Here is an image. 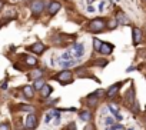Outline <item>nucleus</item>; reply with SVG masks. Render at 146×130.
I'll list each match as a JSON object with an SVG mask.
<instances>
[{"label":"nucleus","instance_id":"obj_18","mask_svg":"<svg viewBox=\"0 0 146 130\" xmlns=\"http://www.w3.org/2000/svg\"><path fill=\"white\" fill-rule=\"evenodd\" d=\"M16 17H17L16 10H15V9H9V10L6 12V15H5V23H9L10 20H15Z\"/></svg>","mask_w":146,"mask_h":130},{"label":"nucleus","instance_id":"obj_29","mask_svg":"<svg viewBox=\"0 0 146 130\" xmlns=\"http://www.w3.org/2000/svg\"><path fill=\"white\" fill-rule=\"evenodd\" d=\"M105 124H106V126H112V124H115V117L108 116V117L105 119Z\"/></svg>","mask_w":146,"mask_h":130},{"label":"nucleus","instance_id":"obj_34","mask_svg":"<svg viewBox=\"0 0 146 130\" xmlns=\"http://www.w3.org/2000/svg\"><path fill=\"white\" fill-rule=\"evenodd\" d=\"M85 130H95V126H90V124H89V126H86Z\"/></svg>","mask_w":146,"mask_h":130},{"label":"nucleus","instance_id":"obj_3","mask_svg":"<svg viewBox=\"0 0 146 130\" xmlns=\"http://www.w3.org/2000/svg\"><path fill=\"white\" fill-rule=\"evenodd\" d=\"M56 79H57L62 84H67V83H72V82H73V73H72L70 70L64 69V70H62V72H59V73L56 75Z\"/></svg>","mask_w":146,"mask_h":130},{"label":"nucleus","instance_id":"obj_6","mask_svg":"<svg viewBox=\"0 0 146 130\" xmlns=\"http://www.w3.org/2000/svg\"><path fill=\"white\" fill-rule=\"evenodd\" d=\"M36 127H37V116H36V113L30 112L26 117V129L27 130H35Z\"/></svg>","mask_w":146,"mask_h":130},{"label":"nucleus","instance_id":"obj_25","mask_svg":"<svg viewBox=\"0 0 146 130\" xmlns=\"http://www.w3.org/2000/svg\"><path fill=\"white\" fill-rule=\"evenodd\" d=\"M92 64H93V66H99V67H105L106 64H108V60H106V59H102V60H96V61H93Z\"/></svg>","mask_w":146,"mask_h":130},{"label":"nucleus","instance_id":"obj_17","mask_svg":"<svg viewBox=\"0 0 146 130\" xmlns=\"http://www.w3.org/2000/svg\"><path fill=\"white\" fill-rule=\"evenodd\" d=\"M52 92H53V87H52L50 84H44V86L40 89V94H42V97H44V99L50 97Z\"/></svg>","mask_w":146,"mask_h":130},{"label":"nucleus","instance_id":"obj_26","mask_svg":"<svg viewBox=\"0 0 146 130\" xmlns=\"http://www.w3.org/2000/svg\"><path fill=\"white\" fill-rule=\"evenodd\" d=\"M19 110H22V112H33V106H29V104H20V106H19Z\"/></svg>","mask_w":146,"mask_h":130},{"label":"nucleus","instance_id":"obj_14","mask_svg":"<svg viewBox=\"0 0 146 130\" xmlns=\"http://www.w3.org/2000/svg\"><path fill=\"white\" fill-rule=\"evenodd\" d=\"M99 102H100V97H99V96H93V94H88V96H86V103H88V106H90V107L98 106Z\"/></svg>","mask_w":146,"mask_h":130},{"label":"nucleus","instance_id":"obj_4","mask_svg":"<svg viewBox=\"0 0 146 130\" xmlns=\"http://www.w3.org/2000/svg\"><path fill=\"white\" fill-rule=\"evenodd\" d=\"M142 40H143V32H142V29L133 26L132 27V43H133V46L140 44Z\"/></svg>","mask_w":146,"mask_h":130},{"label":"nucleus","instance_id":"obj_9","mask_svg":"<svg viewBox=\"0 0 146 130\" xmlns=\"http://www.w3.org/2000/svg\"><path fill=\"white\" fill-rule=\"evenodd\" d=\"M60 9H62V3L57 2V0H50L49 5H47V13H49V16H54Z\"/></svg>","mask_w":146,"mask_h":130},{"label":"nucleus","instance_id":"obj_12","mask_svg":"<svg viewBox=\"0 0 146 130\" xmlns=\"http://www.w3.org/2000/svg\"><path fill=\"white\" fill-rule=\"evenodd\" d=\"M113 49H115V46H113L112 43L103 42V43H102V47H100V50H99V53L103 54V56H109V54L113 53Z\"/></svg>","mask_w":146,"mask_h":130},{"label":"nucleus","instance_id":"obj_39","mask_svg":"<svg viewBox=\"0 0 146 130\" xmlns=\"http://www.w3.org/2000/svg\"><path fill=\"white\" fill-rule=\"evenodd\" d=\"M145 69H146V64H145Z\"/></svg>","mask_w":146,"mask_h":130},{"label":"nucleus","instance_id":"obj_35","mask_svg":"<svg viewBox=\"0 0 146 130\" xmlns=\"http://www.w3.org/2000/svg\"><path fill=\"white\" fill-rule=\"evenodd\" d=\"M133 70H135V67H133V66H130V67H127V69H126V72H127V73H129V72H133Z\"/></svg>","mask_w":146,"mask_h":130},{"label":"nucleus","instance_id":"obj_28","mask_svg":"<svg viewBox=\"0 0 146 130\" xmlns=\"http://www.w3.org/2000/svg\"><path fill=\"white\" fill-rule=\"evenodd\" d=\"M60 119H62V114H60V112L54 109V124H56V126L60 123Z\"/></svg>","mask_w":146,"mask_h":130},{"label":"nucleus","instance_id":"obj_40","mask_svg":"<svg viewBox=\"0 0 146 130\" xmlns=\"http://www.w3.org/2000/svg\"><path fill=\"white\" fill-rule=\"evenodd\" d=\"M143 2H146V0H143Z\"/></svg>","mask_w":146,"mask_h":130},{"label":"nucleus","instance_id":"obj_5","mask_svg":"<svg viewBox=\"0 0 146 130\" xmlns=\"http://www.w3.org/2000/svg\"><path fill=\"white\" fill-rule=\"evenodd\" d=\"M122 86H123V82H117V83H115V84L109 86V87H108V90L105 92V93H106V97H108V99H113V97H116Z\"/></svg>","mask_w":146,"mask_h":130},{"label":"nucleus","instance_id":"obj_2","mask_svg":"<svg viewBox=\"0 0 146 130\" xmlns=\"http://www.w3.org/2000/svg\"><path fill=\"white\" fill-rule=\"evenodd\" d=\"M44 7H46L44 0H32L30 3V10L35 16H40L44 12Z\"/></svg>","mask_w":146,"mask_h":130},{"label":"nucleus","instance_id":"obj_22","mask_svg":"<svg viewBox=\"0 0 146 130\" xmlns=\"http://www.w3.org/2000/svg\"><path fill=\"white\" fill-rule=\"evenodd\" d=\"M60 59H62V60H75V59H73V53H72V50H66V51L60 56Z\"/></svg>","mask_w":146,"mask_h":130},{"label":"nucleus","instance_id":"obj_36","mask_svg":"<svg viewBox=\"0 0 146 130\" xmlns=\"http://www.w3.org/2000/svg\"><path fill=\"white\" fill-rule=\"evenodd\" d=\"M6 87H7V83H6V82H5V83H3V84H2V87H0V89H2V90H5V89H6Z\"/></svg>","mask_w":146,"mask_h":130},{"label":"nucleus","instance_id":"obj_16","mask_svg":"<svg viewBox=\"0 0 146 130\" xmlns=\"http://www.w3.org/2000/svg\"><path fill=\"white\" fill-rule=\"evenodd\" d=\"M23 96L26 97V99H32L33 96H35V89H33V86H30V84H26V86H23Z\"/></svg>","mask_w":146,"mask_h":130},{"label":"nucleus","instance_id":"obj_23","mask_svg":"<svg viewBox=\"0 0 146 130\" xmlns=\"http://www.w3.org/2000/svg\"><path fill=\"white\" fill-rule=\"evenodd\" d=\"M116 26H119V24H117V22H116L115 19H112V20H109V22L106 23V29H108V30H113Z\"/></svg>","mask_w":146,"mask_h":130},{"label":"nucleus","instance_id":"obj_20","mask_svg":"<svg viewBox=\"0 0 146 130\" xmlns=\"http://www.w3.org/2000/svg\"><path fill=\"white\" fill-rule=\"evenodd\" d=\"M44 84H46V82H44V79L42 77V79H36V80L33 82V84H32V86H33V89H35V90H40Z\"/></svg>","mask_w":146,"mask_h":130},{"label":"nucleus","instance_id":"obj_7","mask_svg":"<svg viewBox=\"0 0 146 130\" xmlns=\"http://www.w3.org/2000/svg\"><path fill=\"white\" fill-rule=\"evenodd\" d=\"M27 50H29V51H32V53H35L36 56H40V54H43V53H44L46 46H44L42 42H36V43H33L32 46H29V47H27Z\"/></svg>","mask_w":146,"mask_h":130},{"label":"nucleus","instance_id":"obj_32","mask_svg":"<svg viewBox=\"0 0 146 130\" xmlns=\"http://www.w3.org/2000/svg\"><path fill=\"white\" fill-rule=\"evenodd\" d=\"M105 5H106V3H105L103 0H102V2H100V5H99V10H100V12H103V9H105Z\"/></svg>","mask_w":146,"mask_h":130},{"label":"nucleus","instance_id":"obj_30","mask_svg":"<svg viewBox=\"0 0 146 130\" xmlns=\"http://www.w3.org/2000/svg\"><path fill=\"white\" fill-rule=\"evenodd\" d=\"M0 130H10V123H7V121L0 123Z\"/></svg>","mask_w":146,"mask_h":130},{"label":"nucleus","instance_id":"obj_10","mask_svg":"<svg viewBox=\"0 0 146 130\" xmlns=\"http://www.w3.org/2000/svg\"><path fill=\"white\" fill-rule=\"evenodd\" d=\"M72 53L73 56H75V59H82L83 54H85V44L83 43H76V44H73L72 47Z\"/></svg>","mask_w":146,"mask_h":130},{"label":"nucleus","instance_id":"obj_37","mask_svg":"<svg viewBox=\"0 0 146 130\" xmlns=\"http://www.w3.org/2000/svg\"><path fill=\"white\" fill-rule=\"evenodd\" d=\"M86 2H88V6H90V5H93L95 0H86Z\"/></svg>","mask_w":146,"mask_h":130},{"label":"nucleus","instance_id":"obj_8","mask_svg":"<svg viewBox=\"0 0 146 130\" xmlns=\"http://www.w3.org/2000/svg\"><path fill=\"white\" fill-rule=\"evenodd\" d=\"M135 102H136V96H135V87H133V84H132V86L129 87V90L126 92V94H125V103H126V106L130 109Z\"/></svg>","mask_w":146,"mask_h":130},{"label":"nucleus","instance_id":"obj_13","mask_svg":"<svg viewBox=\"0 0 146 130\" xmlns=\"http://www.w3.org/2000/svg\"><path fill=\"white\" fill-rule=\"evenodd\" d=\"M20 59L27 64V66H36L37 64V59L35 57V56H27V54H22L20 56Z\"/></svg>","mask_w":146,"mask_h":130},{"label":"nucleus","instance_id":"obj_38","mask_svg":"<svg viewBox=\"0 0 146 130\" xmlns=\"http://www.w3.org/2000/svg\"><path fill=\"white\" fill-rule=\"evenodd\" d=\"M2 7H3V0H0V10H2Z\"/></svg>","mask_w":146,"mask_h":130},{"label":"nucleus","instance_id":"obj_24","mask_svg":"<svg viewBox=\"0 0 146 130\" xmlns=\"http://www.w3.org/2000/svg\"><path fill=\"white\" fill-rule=\"evenodd\" d=\"M108 109L110 110V113H112V116H113V117L119 114V109H117L116 106H113V103H110V104H108Z\"/></svg>","mask_w":146,"mask_h":130},{"label":"nucleus","instance_id":"obj_19","mask_svg":"<svg viewBox=\"0 0 146 130\" xmlns=\"http://www.w3.org/2000/svg\"><path fill=\"white\" fill-rule=\"evenodd\" d=\"M43 75H44V72H43V69H35V70H32L30 72V77L32 79H42L43 77Z\"/></svg>","mask_w":146,"mask_h":130},{"label":"nucleus","instance_id":"obj_1","mask_svg":"<svg viewBox=\"0 0 146 130\" xmlns=\"http://www.w3.org/2000/svg\"><path fill=\"white\" fill-rule=\"evenodd\" d=\"M106 23H108L106 19H103V17H95L89 23V32L90 33H95V34L102 33L103 30H106Z\"/></svg>","mask_w":146,"mask_h":130},{"label":"nucleus","instance_id":"obj_31","mask_svg":"<svg viewBox=\"0 0 146 130\" xmlns=\"http://www.w3.org/2000/svg\"><path fill=\"white\" fill-rule=\"evenodd\" d=\"M66 130H76V123H75V121H70V123L66 126Z\"/></svg>","mask_w":146,"mask_h":130},{"label":"nucleus","instance_id":"obj_21","mask_svg":"<svg viewBox=\"0 0 146 130\" xmlns=\"http://www.w3.org/2000/svg\"><path fill=\"white\" fill-rule=\"evenodd\" d=\"M92 43H93V50L96 51V53H99V50H100V47H102V40L100 39H98V37H93V40H92Z\"/></svg>","mask_w":146,"mask_h":130},{"label":"nucleus","instance_id":"obj_27","mask_svg":"<svg viewBox=\"0 0 146 130\" xmlns=\"http://www.w3.org/2000/svg\"><path fill=\"white\" fill-rule=\"evenodd\" d=\"M53 117H54V110L46 113V116H44V123H50V120H52Z\"/></svg>","mask_w":146,"mask_h":130},{"label":"nucleus","instance_id":"obj_11","mask_svg":"<svg viewBox=\"0 0 146 130\" xmlns=\"http://www.w3.org/2000/svg\"><path fill=\"white\" fill-rule=\"evenodd\" d=\"M115 20H116V22H117V24H120V26H127V24L130 23V20H129V17L126 16V13H123L122 10L116 13Z\"/></svg>","mask_w":146,"mask_h":130},{"label":"nucleus","instance_id":"obj_15","mask_svg":"<svg viewBox=\"0 0 146 130\" xmlns=\"http://www.w3.org/2000/svg\"><path fill=\"white\" fill-rule=\"evenodd\" d=\"M79 119L82 121H90L92 120V112L89 109H85V110H80L79 112Z\"/></svg>","mask_w":146,"mask_h":130},{"label":"nucleus","instance_id":"obj_33","mask_svg":"<svg viewBox=\"0 0 146 130\" xmlns=\"http://www.w3.org/2000/svg\"><path fill=\"white\" fill-rule=\"evenodd\" d=\"M88 12H89V13H95V7H93L92 5H90V6H88Z\"/></svg>","mask_w":146,"mask_h":130}]
</instances>
